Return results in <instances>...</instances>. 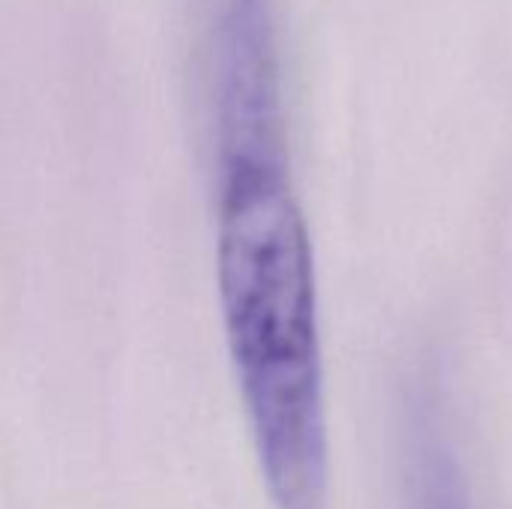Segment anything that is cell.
Masks as SVG:
<instances>
[{
    "label": "cell",
    "instance_id": "cell-1",
    "mask_svg": "<svg viewBox=\"0 0 512 509\" xmlns=\"http://www.w3.org/2000/svg\"><path fill=\"white\" fill-rule=\"evenodd\" d=\"M216 282L273 509H327L330 441L315 258L285 156L222 159Z\"/></svg>",
    "mask_w": 512,
    "mask_h": 509
}]
</instances>
